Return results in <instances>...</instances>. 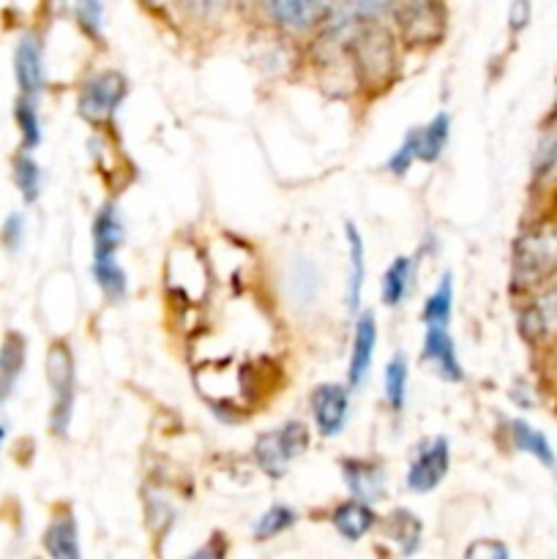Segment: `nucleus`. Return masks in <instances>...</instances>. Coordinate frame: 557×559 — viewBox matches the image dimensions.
<instances>
[{"label":"nucleus","instance_id":"1a4fd4ad","mask_svg":"<svg viewBox=\"0 0 557 559\" xmlns=\"http://www.w3.org/2000/svg\"><path fill=\"white\" fill-rule=\"evenodd\" d=\"M517 328L528 344H546L557 338V287L530 300L519 314Z\"/></svg>","mask_w":557,"mask_h":559},{"label":"nucleus","instance_id":"c756f323","mask_svg":"<svg viewBox=\"0 0 557 559\" xmlns=\"http://www.w3.org/2000/svg\"><path fill=\"white\" fill-rule=\"evenodd\" d=\"M535 180L538 183H557V120L541 136L535 151Z\"/></svg>","mask_w":557,"mask_h":559},{"label":"nucleus","instance_id":"a878e982","mask_svg":"<svg viewBox=\"0 0 557 559\" xmlns=\"http://www.w3.org/2000/svg\"><path fill=\"white\" fill-rule=\"evenodd\" d=\"M448 136H451V118H448V112H437L424 129H418V140H420L418 162L435 164L437 158L442 156V151H446Z\"/></svg>","mask_w":557,"mask_h":559},{"label":"nucleus","instance_id":"bb28decb","mask_svg":"<svg viewBox=\"0 0 557 559\" xmlns=\"http://www.w3.org/2000/svg\"><path fill=\"white\" fill-rule=\"evenodd\" d=\"M93 282L98 284V289L104 293V298L118 304L129 293V278L126 271L118 265L115 257H104V260H93Z\"/></svg>","mask_w":557,"mask_h":559},{"label":"nucleus","instance_id":"9b49d317","mask_svg":"<svg viewBox=\"0 0 557 559\" xmlns=\"http://www.w3.org/2000/svg\"><path fill=\"white\" fill-rule=\"evenodd\" d=\"M377 349V322L375 311H364V314L355 320L353 331V353H349V369H347V382L349 388H360L369 377L371 360H375Z\"/></svg>","mask_w":557,"mask_h":559},{"label":"nucleus","instance_id":"4be33fe9","mask_svg":"<svg viewBox=\"0 0 557 559\" xmlns=\"http://www.w3.org/2000/svg\"><path fill=\"white\" fill-rule=\"evenodd\" d=\"M11 178H14L16 191H20L25 205L38 202V197H42V167L33 158V151H20L11 158Z\"/></svg>","mask_w":557,"mask_h":559},{"label":"nucleus","instance_id":"f03ea898","mask_svg":"<svg viewBox=\"0 0 557 559\" xmlns=\"http://www.w3.org/2000/svg\"><path fill=\"white\" fill-rule=\"evenodd\" d=\"M44 374H47L49 396H52V407H49V431H52V437H66L69 435L71 418H74L76 402V364L69 344H49L47 358H44Z\"/></svg>","mask_w":557,"mask_h":559},{"label":"nucleus","instance_id":"c85d7f7f","mask_svg":"<svg viewBox=\"0 0 557 559\" xmlns=\"http://www.w3.org/2000/svg\"><path fill=\"white\" fill-rule=\"evenodd\" d=\"M295 522H298V513H295L293 508L273 506V508H268L260 519H257L254 527H251V533H254L257 540H271V538H276V535L293 530Z\"/></svg>","mask_w":557,"mask_h":559},{"label":"nucleus","instance_id":"4c0bfd02","mask_svg":"<svg viewBox=\"0 0 557 559\" xmlns=\"http://www.w3.org/2000/svg\"><path fill=\"white\" fill-rule=\"evenodd\" d=\"M530 14H533V0H513L508 9V27L513 33L524 31L530 25Z\"/></svg>","mask_w":557,"mask_h":559},{"label":"nucleus","instance_id":"20e7f679","mask_svg":"<svg viewBox=\"0 0 557 559\" xmlns=\"http://www.w3.org/2000/svg\"><path fill=\"white\" fill-rule=\"evenodd\" d=\"M129 93V82L120 71H102L82 82L76 96V115L91 126H104L115 118Z\"/></svg>","mask_w":557,"mask_h":559},{"label":"nucleus","instance_id":"9d476101","mask_svg":"<svg viewBox=\"0 0 557 559\" xmlns=\"http://www.w3.org/2000/svg\"><path fill=\"white\" fill-rule=\"evenodd\" d=\"M424 360L435 369V374L440 377V380L451 382V385H457V382L464 380V369L462 364H459L457 344H453L448 328L426 325Z\"/></svg>","mask_w":557,"mask_h":559},{"label":"nucleus","instance_id":"cd10ccee","mask_svg":"<svg viewBox=\"0 0 557 559\" xmlns=\"http://www.w3.org/2000/svg\"><path fill=\"white\" fill-rule=\"evenodd\" d=\"M382 393H386V402L393 413H402L404 402H407V382H410V369L404 355H393L388 360L386 371H382Z\"/></svg>","mask_w":557,"mask_h":559},{"label":"nucleus","instance_id":"a211bd4d","mask_svg":"<svg viewBox=\"0 0 557 559\" xmlns=\"http://www.w3.org/2000/svg\"><path fill=\"white\" fill-rule=\"evenodd\" d=\"M391 14L407 38H429L435 33V0H391Z\"/></svg>","mask_w":557,"mask_h":559},{"label":"nucleus","instance_id":"412c9836","mask_svg":"<svg viewBox=\"0 0 557 559\" xmlns=\"http://www.w3.org/2000/svg\"><path fill=\"white\" fill-rule=\"evenodd\" d=\"M386 538H391L399 546L402 555H415L424 538V527H420L418 516L407 508H396V511L388 513L386 519Z\"/></svg>","mask_w":557,"mask_h":559},{"label":"nucleus","instance_id":"f8f14e48","mask_svg":"<svg viewBox=\"0 0 557 559\" xmlns=\"http://www.w3.org/2000/svg\"><path fill=\"white\" fill-rule=\"evenodd\" d=\"M342 478L347 484L349 495L375 506L386 495V469L382 464L369 462V459H344Z\"/></svg>","mask_w":557,"mask_h":559},{"label":"nucleus","instance_id":"2f4dec72","mask_svg":"<svg viewBox=\"0 0 557 559\" xmlns=\"http://www.w3.org/2000/svg\"><path fill=\"white\" fill-rule=\"evenodd\" d=\"M278 431V442H282L284 453L289 456V462L298 456H304L311 445V437H309V426L304 420H287Z\"/></svg>","mask_w":557,"mask_h":559},{"label":"nucleus","instance_id":"c9c22d12","mask_svg":"<svg viewBox=\"0 0 557 559\" xmlns=\"http://www.w3.org/2000/svg\"><path fill=\"white\" fill-rule=\"evenodd\" d=\"M186 14L197 16V20H213L224 11L227 0H175Z\"/></svg>","mask_w":557,"mask_h":559},{"label":"nucleus","instance_id":"6e6552de","mask_svg":"<svg viewBox=\"0 0 557 559\" xmlns=\"http://www.w3.org/2000/svg\"><path fill=\"white\" fill-rule=\"evenodd\" d=\"M14 80L22 96L38 98L47 87V66H44V41L38 33H22L14 47Z\"/></svg>","mask_w":557,"mask_h":559},{"label":"nucleus","instance_id":"473e14b6","mask_svg":"<svg viewBox=\"0 0 557 559\" xmlns=\"http://www.w3.org/2000/svg\"><path fill=\"white\" fill-rule=\"evenodd\" d=\"M418 151H420L418 129H410L402 145L396 147V153H393V156L386 162V169H388V173H393V175H399V178H402V175H407L410 167L418 162Z\"/></svg>","mask_w":557,"mask_h":559},{"label":"nucleus","instance_id":"5701e85b","mask_svg":"<svg viewBox=\"0 0 557 559\" xmlns=\"http://www.w3.org/2000/svg\"><path fill=\"white\" fill-rule=\"evenodd\" d=\"M254 462L257 467L262 469V473L268 475V478L278 480L287 475V467H289V456L284 453L282 442H278V431H262L260 437H257L254 442Z\"/></svg>","mask_w":557,"mask_h":559},{"label":"nucleus","instance_id":"7ed1b4c3","mask_svg":"<svg viewBox=\"0 0 557 559\" xmlns=\"http://www.w3.org/2000/svg\"><path fill=\"white\" fill-rule=\"evenodd\" d=\"M388 36L391 33L382 31L380 22H358L349 33L344 47L353 52L355 69L364 82H386L391 76L393 47Z\"/></svg>","mask_w":557,"mask_h":559},{"label":"nucleus","instance_id":"423d86ee","mask_svg":"<svg viewBox=\"0 0 557 559\" xmlns=\"http://www.w3.org/2000/svg\"><path fill=\"white\" fill-rule=\"evenodd\" d=\"M336 0H262L268 20L287 33H311L322 27Z\"/></svg>","mask_w":557,"mask_h":559},{"label":"nucleus","instance_id":"aec40b11","mask_svg":"<svg viewBox=\"0 0 557 559\" xmlns=\"http://www.w3.org/2000/svg\"><path fill=\"white\" fill-rule=\"evenodd\" d=\"M508 431H511V440L517 451L528 453V456H533L535 462H541L544 467L549 469L555 467L557 464L555 448H552V442L546 440V435H541V431L533 429L528 420H519V418L508 424Z\"/></svg>","mask_w":557,"mask_h":559},{"label":"nucleus","instance_id":"dca6fc26","mask_svg":"<svg viewBox=\"0 0 557 559\" xmlns=\"http://www.w3.org/2000/svg\"><path fill=\"white\" fill-rule=\"evenodd\" d=\"M123 218L115 202H104L93 218V260L115 257V251L123 243Z\"/></svg>","mask_w":557,"mask_h":559},{"label":"nucleus","instance_id":"f257e3e1","mask_svg":"<svg viewBox=\"0 0 557 559\" xmlns=\"http://www.w3.org/2000/svg\"><path fill=\"white\" fill-rule=\"evenodd\" d=\"M557 273V222H538L524 229L511 249V287L530 293Z\"/></svg>","mask_w":557,"mask_h":559},{"label":"nucleus","instance_id":"72a5a7b5","mask_svg":"<svg viewBox=\"0 0 557 559\" xmlns=\"http://www.w3.org/2000/svg\"><path fill=\"white\" fill-rule=\"evenodd\" d=\"M342 5L360 22H380L391 14V0H342Z\"/></svg>","mask_w":557,"mask_h":559},{"label":"nucleus","instance_id":"4468645a","mask_svg":"<svg viewBox=\"0 0 557 559\" xmlns=\"http://www.w3.org/2000/svg\"><path fill=\"white\" fill-rule=\"evenodd\" d=\"M331 522L333 530L339 533V538L349 540V544H358L360 538H366V535L377 527V513L375 508H371V502L353 497V500L342 502V506L331 513Z\"/></svg>","mask_w":557,"mask_h":559},{"label":"nucleus","instance_id":"ddd939ff","mask_svg":"<svg viewBox=\"0 0 557 559\" xmlns=\"http://www.w3.org/2000/svg\"><path fill=\"white\" fill-rule=\"evenodd\" d=\"M42 546L55 559H80V527H76V519L69 508H63V511L49 519Z\"/></svg>","mask_w":557,"mask_h":559},{"label":"nucleus","instance_id":"e433bc0d","mask_svg":"<svg viewBox=\"0 0 557 559\" xmlns=\"http://www.w3.org/2000/svg\"><path fill=\"white\" fill-rule=\"evenodd\" d=\"M464 557L467 559H508L511 557V551H508L500 540L484 538V540H475V544L464 551Z\"/></svg>","mask_w":557,"mask_h":559},{"label":"nucleus","instance_id":"b1692460","mask_svg":"<svg viewBox=\"0 0 557 559\" xmlns=\"http://www.w3.org/2000/svg\"><path fill=\"white\" fill-rule=\"evenodd\" d=\"M14 123L20 131L22 151H36L42 145V115H38V98L31 96H16L14 102Z\"/></svg>","mask_w":557,"mask_h":559},{"label":"nucleus","instance_id":"39448f33","mask_svg":"<svg viewBox=\"0 0 557 559\" xmlns=\"http://www.w3.org/2000/svg\"><path fill=\"white\" fill-rule=\"evenodd\" d=\"M448 467H451V448H448V440L446 437H431V440L420 442L415 448L404 484H407V489L413 495H429L431 489H437L446 480Z\"/></svg>","mask_w":557,"mask_h":559},{"label":"nucleus","instance_id":"7c9ffc66","mask_svg":"<svg viewBox=\"0 0 557 559\" xmlns=\"http://www.w3.org/2000/svg\"><path fill=\"white\" fill-rule=\"evenodd\" d=\"M74 20L87 38L98 41V38H102V27H104V3L102 0H76Z\"/></svg>","mask_w":557,"mask_h":559},{"label":"nucleus","instance_id":"f704fd0d","mask_svg":"<svg viewBox=\"0 0 557 559\" xmlns=\"http://www.w3.org/2000/svg\"><path fill=\"white\" fill-rule=\"evenodd\" d=\"M0 243L11 254L22 249V243H25V213L14 211L3 218V224H0Z\"/></svg>","mask_w":557,"mask_h":559},{"label":"nucleus","instance_id":"6ab92c4d","mask_svg":"<svg viewBox=\"0 0 557 559\" xmlns=\"http://www.w3.org/2000/svg\"><path fill=\"white\" fill-rule=\"evenodd\" d=\"M413 276H415V260L413 257H396L391 265L386 267L380 282V300L388 309H399L413 293Z\"/></svg>","mask_w":557,"mask_h":559},{"label":"nucleus","instance_id":"0eeeda50","mask_svg":"<svg viewBox=\"0 0 557 559\" xmlns=\"http://www.w3.org/2000/svg\"><path fill=\"white\" fill-rule=\"evenodd\" d=\"M311 418H315L317 435L331 440L339 437L347 426L349 415V391L339 382H325V385H317L309 396Z\"/></svg>","mask_w":557,"mask_h":559},{"label":"nucleus","instance_id":"f3484780","mask_svg":"<svg viewBox=\"0 0 557 559\" xmlns=\"http://www.w3.org/2000/svg\"><path fill=\"white\" fill-rule=\"evenodd\" d=\"M344 238H347V309H360V295H364V278H366V243L360 238L358 227L353 222L344 224Z\"/></svg>","mask_w":557,"mask_h":559},{"label":"nucleus","instance_id":"58836bf2","mask_svg":"<svg viewBox=\"0 0 557 559\" xmlns=\"http://www.w3.org/2000/svg\"><path fill=\"white\" fill-rule=\"evenodd\" d=\"M5 440H9V424H5V420L0 418V451H3Z\"/></svg>","mask_w":557,"mask_h":559},{"label":"nucleus","instance_id":"2eb2a0df","mask_svg":"<svg viewBox=\"0 0 557 559\" xmlns=\"http://www.w3.org/2000/svg\"><path fill=\"white\" fill-rule=\"evenodd\" d=\"M27 360V342L22 333L9 331L0 342V407L11 399L16 391L22 371H25Z\"/></svg>","mask_w":557,"mask_h":559},{"label":"nucleus","instance_id":"393cba45","mask_svg":"<svg viewBox=\"0 0 557 559\" xmlns=\"http://www.w3.org/2000/svg\"><path fill=\"white\" fill-rule=\"evenodd\" d=\"M453 314V276L451 273H442L440 284L431 289L429 298L424 300V311H420V320L424 325H442L448 328Z\"/></svg>","mask_w":557,"mask_h":559}]
</instances>
